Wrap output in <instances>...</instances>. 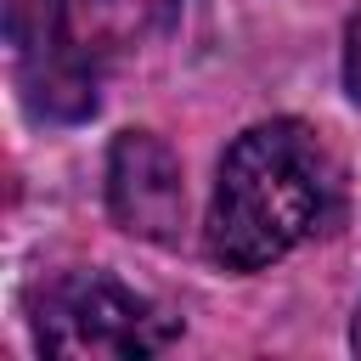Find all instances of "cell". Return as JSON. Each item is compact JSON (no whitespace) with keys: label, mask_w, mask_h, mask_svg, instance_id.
Wrapping results in <instances>:
<instances>
[{"label":"cell","mask_w":361,"mask_h":361,"mask_svg":"<svg viewBox=\"0 0 361 361\" xmlns=\"http://www.w3.org/2000/svg\"><path fill=\"white\" fill-rule=\"evenodd\" d=\"M338 209L333 152L299 118H271L243 130L214 175L203 248L226 271H265L299 243H310Z\"/></svg>","instance_id":"6da1fadb"},{"label":"cell","mask_w":361,"mask_h":361,"mask_svg":"<svg viewBox=\"0 0 361 361\" xmlns=\"http://www.w3.org/2000/svg\"><path fill=\"white\" fill-rule=\"evenodd\" d=\"M175 316H164L152 299L135 288L102 276V271H73L45 282L34 299V344L62 361H130V355H158L175 344Z\"/></svg>","instance_id":"7a4b0ae2"},{"label":"cell","mask_w":361,"mask_h":361,"mask_svg":"<svg viewBox=\"0 0 361 361\" xmlns=\"http://www.w3.org/2000/svg\"><path fill=\"white\" fill-rule=\"evenodd\" d=\"M107 209L130 237L147 243H175L186 220V186H180V158L169 141L152 130H124L107 152Z\"/></svg>","instance_id":"3957f363"},{"label":"cell","mask_w":361,"mask_h":361,"mask_svg":"<svg viewBox=\"0 0 361 361\" xmlns=\"http://www.w3.org/2000/svg\"><path fill=\"white\" fill-rule=\"evenodd\" d=\"M175 0H45V34L79 68H102L164 28Z\"/></svg>","instance_id":"277c9868"},{"label":"cell","mask_w":361,"mask_h":361,"mask_svg":"<svg viewBox=\"0 0 361 361\" xmlns=\"http://www.w3.org/2000/svg\"><path fill=\"white\" fill-rule=\"evenodd\" d=\"M344 90L361 102V11H355L350 28H344Z\"/></svg>","instance_id":"5b68a950"},{"label":"cell","mask_w":361,"mask_h":361,"mask_svg":"<svg viewBox=\"0 0 361 361\" xmlns=\"http://www.w3.org/2000/svg\"><path fill=\"white\" fill-rule=\"evenodd\" d=\"M350 344L361 350V310H355V327H350Z\"/></svg>","instance_id":"8992f818"}]
</instances>
